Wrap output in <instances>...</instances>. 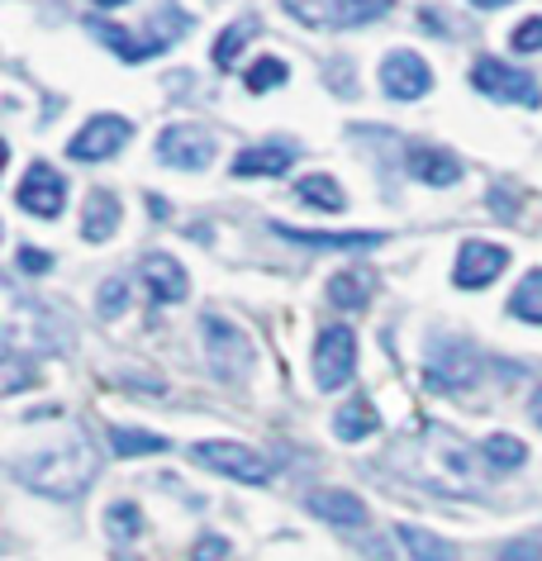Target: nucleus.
I'll return each mask as SVG.
<instances>
[{
	"label": "nucleus",
	"instance_id": "8",
	"mask_svg": "<svg viewBox=\"0 0 542 561\" xmlns=\"http://www.w3.org/2000/svg\"><path fill=\"white\" fill-rule=\"evenodd\" d=\"M15 201H20V209H30V215H38V219H58L62 205H67V181L53 172L48 162H34V167H24Z\"/></svg>",
	"mask_w": 542,
	"mask_h": 561
},
{
	"label": "nucleus",
	"instance_id": "17",
	"mask_svg": "<svg viewBox=\"0 0 542 561\" xmlns=\"http://www.w3.org/2000/svg\"><path fill=\"white\" fill-rule=\"evenodd\" d=\"M115 229H119V201L109 191H91L87 209H81V233H87V243H105V238H115Z\"/></svg>",
	"mask_w": 542,
	"mask_h": 561
},
{
	"label": "nucleus",
	"instance_id": "6",
	"mask_svg": "<svg viewBox=\"0 0 542 561\" xmlns=\"http://www.w3.org/2000/svg\"><path fill=\"white\" fill-rule=\"evenodd\" d=\"M205 353H210V367L219 381H243L253 371V343L219 314H205Z\"/></svg>",
	"mask_w": 542,
	"mask_h": 561
},
{
	"label": "nucleus",
	"instance_id": "21",
	"mask_svg": "<svg viewBox=\"0 0 542 561\" xmlns=\"http://www.w3.org/2000/svg\"><path fill=\"white\" fill-rule=\"evenodd\" d=\"M328 300L338 305V310H367L371 300V276L367 272H338L328 280Z\"/></svg>",
	"mask_w": 542,
	"mask_h": 561
},
{
	"label": "nucleus",
	"instance_id": "12",
	"mask_svg": "<svg viewBox=\"0 0 542 561\" xmlns=\"http://www.w3.org/2000/svg\"><path fill=\"white\" fill-rule=\"evenodd\" d=\"M476 376H481V357L466 343H438L434 357H428V381L438 390H462Z\"/></svg>",
	"mask_w": 542,
	"mask_h": 561
},
{
	"label": "nucleus",
	"instance_id": "26",
	"mask_svg": "<svg viewBox=\"0 0 542 561\" xmlns=\"http://www.w3.org/2000/svg\"><path fill=\"white\" fill-rule=\"evenodd\" d=\"M509 314L523 324H542V272H528L509 296Z\"/></svg>",
	"mask_w": 542,
	"mask_h": 561
},
{
	"label": "nucleus",
	"instance_id": "31",
	"mask_svg": "<svg viewBox=\"0 0 542 561\" xmlns=\"http://www.w3.org/2000/svg\"><path fill=\"white\" fill-rule=\"evenodd\" d=\"M30 381H34V376H30V362H24L20 353H5V386H0V390H5V396H20V390L30 386Z\"/></svg>",
	"mask_w": 542,
	"mask_h": 561
},
{
	"label": "nucleus",
	"instance_id": "22",
	"mask_svg": "<svg viewBox=\"0 0 542 561\" xmlns=\"http://www.w3.org/2000/svg\"><path fill=\"white\" fill-rule=\"evenodd\" d=\"M109 453H115V457L166 453V438H162V433H143V428H124V424H115V428H109Z\"/></svg>",
	"mask_w": 542,
	"mask_h": 561
},
{
	"label": "nucleus",
	"instance_id": "24",
	"mask_svg": "<svg viewBox=\"0 0 542 561\" xmlns=\"http://www.w3.org/2000/svg\"><path fill=\"white\" fill-rule=\"evenodd\" d=\"M481 457L491 461L495 471H519L523 461H528V447L514 438V433H491V438L481 443Z\"/></svg>",
	"mask_w": 542,
	"mask_h": 561
},
{
	"label": "nucleus",
	"instance_id": "36",
	"mask_svg": "<svg viewBox=\"0 0 542 561\" xmlns=\"http://www.w3.org/2000/svg\"><path fill=\"white\" fill-rule=\"evenodd\" d=\"M533 414H538V424H542V390H538V396H533Z\"/></svg>",
	"mask_w": 542,
	"mask_h": 561
},
{
	"label": "nucleus",
	"instance_id": "27",
	"mask_svg": "<svg viewBox=\"0 0 542 561\" xmlns=\"http://www.w3.org/2000/svg\"><path fill=\"white\" fill-rule=\"evenodd\" d=\"M296 195L304 205H314V209H328V215H338V209L347 205V195H343V186L333 176H304L296 186Z\"/></svg>",
	"mask_w": 542,
	"mask_h": 561
},
{
	"label": "nucleus",
	"instance_id": "37",
	"mask_svg": "<svg viewBox=\"0 0 542 561\" xmlns=\"http://www.w3.org/2000/svg\"><path fill=\"white\" fill-rule=\"evenodd\" d=\"M95 5H105V10H109V5H129V0H95Z\"/></svg>",
	"mask_w": 542,
	"mask_h": 561
},
{
	"label": "nucleus",
	"instance_id": "28",
	"mask_svg": "<svg viewBox=\"0 0 542 561\" xmlns=\"http://www.w3.org/2000/svg\"><path fill=\"white\" fill-rule=\"evenodd\" d=\"M286 77H290V67H286L281 58H257V62L243 72V81H247V91H253V95L286 87Z\"/></svg>",
	"mask_w": 542,
	"mask_h": 561
},
{
	"label": "nucleus",
	"instance_id": "11",
	"mask_svg": "<svg viewBox=\"0 0 542 561\" xmlns=\"http://www.w3.org/2000/svg\"><path fill=\"white\" fill-rule=\"evenodd\" d=\"M505 262H509V252H505V248L471 238V243H462V252H457L452 280H457L462 290H481V286H491V280L505 272Z\"/></svg>",
	"mask_w": 542,
	"mask_h": 561
},
{
	"label": "nucleus",
	"instance_id": "25",
	"mask_svg": "<svg viewBox=\"0 0 542 561\" xmlns=\"http://www.w3.org/2000/svg\"><path fill=\"white\" fill-rule=\"evenodd\" d=\"M253 34H257V20H239V24H229V30L215 38V48H210L215 67H233V62H239V58H243V48L253 44Z\"/></svg>",
	"mask_w": 542,
	"mask_h": 561
},
{
	"label": "nucleus",
	"instance_id": "29",
	"mask_svg": "<svg viewBox=\"0 0 542 561\" xmlns=\"http://www.w3.org/2000/svg\"><path fill=\"white\" fill-rule=\"evenodd\" d=\"M124 305H129V280L124 276H109V280H101V319H119L124 314Z\"/></svg>",
	"mask_w": 542,
	"mask_h": 561
},
{
	"label": "nucleus",
	"instance_id": "32",
	"mask_svg": "<svg viewBox=\"0 0 542 561\" xmlns=\"http://www.w3.org/2000/svg\"><path fill=\"white\" fill-rule=\"evenodd\" d=\"M499 561H542V547H538L533 538L505 542V547H499Z\"/></svg>",
	"mask_w": 542,
	"mask_h": 561
},
{
	"label": "nucleus",
	"instance_id": "2",
	"mask_svg": "<svg viewBox=\"0 0 542 561\" xmlns=\"http://www.w3.org/2000/svg\"><path fill=\"white\" fill-rule=\"evenodd\" d=\"M471 87L491 101H505V105H523V110H538L542 105V87L533 72L514 62H499V58H476L471 62Z\"/></svg>",
	"mask_w": 542,
	"mask_h": 561
},
{
	"label": "nucleus",
	"instance_id": "5",
	"mask_svg": "<svg viewBox=\"0 0 542 561\" xmlns=\"http://www.w3.org/2000/svg\"><path fill=\"white\" fill-rule=\"evenodd\" d=\"M357 371V333L347 324H328L314 339V386L319 390H343Z\"/></svg>",
	"mask_w": 542,
	"mask_h": 561
},
{
	"label": "nucleus",
	"instance_id": "35",
	"mask_svg": "<svg viewBox=\"0 0 542 561\" xmlns=\"http://www.w3.org/2000/svg\"><path fill=\"white\" fill-rule=\"evenodd\" d=\"M476 10H499V5H509V0H471Z\"/></svg>",
	"mask_w": 542,
	"mask_h": 561
},
{
	"label": "nucleus",
	"instance_id": "15",
	"mask_svg": "<svg viewBox=\"0 0 542 561\" xmlns=\"http://www.w3.org/2000/svg\"><path fill=\"white\" fill-rule=\"evenodd\" d=\"M410 172L419 176V186L448 191V186H457V181H462V162H457L448 148H434V144H414V148H410Z\"/></svg>",
	"mask_w": 542,
	"mask_h": 561
},
{
	"label": "nucleus",
	"instance_id": "3",
	"mask_svg": "<svg viewBox=\"0 0 542 561\" xmlns=\"http://www.w3.org/2000/svg\"><path fill=\"white\" fill-rule=\"evenodd\" d=\"M191 461L205 471H215V476H229V481H243V485H267L272 481V461L253 453L247 443H196L191 447Z\"/></svg>",
	"mask_w": 542,
	"mask_h": 561
},
{
	"label": "nucleus",
	"instance_id": "10",
	"mask_svg": "<svg viewBox=\"0 0 542 561\" xmlns=\"http://www.w3.org/2000/svg\"><path fill=\"white\" fill-rule=\"evenodd\" d=\"M381 87H385V95H395V101H419V95L434 91V72H428V62L419 53L395 48L391 58L381 62Z\"/></svg>",
	"mask_w": 542,
	"mask_h": 561
},
{
	"label": "nucleus",
	"instance_id": "19",
	"mask_svg": "<svg viewBox=\"0 0 542 561\" xmlns=\"http://www.w3.org/2000/svg\"><path fill=\"white\" fill-rule=\"evenodd\" d=\"M400 547L410 552V561H457V547L448 538L428 528H414V524H400Z\"/></svg>",
	"mask_w": 542,
	"mask_h": 561
},
{
	"label": "nucleus",
	"instance_id": "33",
	"mask_svg": "<svg viewBox=\"0 0 542 561\" xmlns=\"http://www.w3.org/2000/svg\"><path fill=\"white\" fill-rule=\"evenodd\" d=\"M191 561H229V538H200Z\"/></svg>",
	"mask_w": 542,
	"mask_h": 561
},
{
	"label": "nucleus",
	"instance_id": "4",
	"mask_svg": "<svg viewBox=\"0 0 542 561\" xmlns=\"http://www.w3.org/2000/svg\"><path fill=\"white\" fill-rule=\"evenodd\" d=\"M286 15H296L314 30H353V24L381 20L395 0H281Z\"/></svg>",
	"mask_w": 542,
	"mask_h": 561
},
{
	"label": "nucleus",
	"instance_id": "14",
	"mask_svg": "<svg viewBox=\"0 0 542 561\" xmlns=\"http://www.w3.org/2000/svg\"><path fill=\"white\" fill-rule=\"evenodd\" d=\"M310 514L324 518L328 528H347V533L367 528V504H361L353 490H314V495H310Z\"/></svg>",
	"mask_w": 542,
	"mask_h": 561
},
{
	"label": "nucleus",
	"instance_id": "13",
	"mask_svg": "<svg viewBox=\"0 0 542 561\" xmlns=\"http://www.w3.org/2000/svg\"><path fill=\"white\" fill-rule=\"evenodd\" d=\"M143 280H148L152 300H162V305H181L191 296L186 266H181L176 257H166V252H148V257H143Z\"/></svg>",
	"mask_w": 542,
	"mask_h": 561
},
{
	"label": "nucleus",
	"instance_id": "34",
	"mask_svg": "<svg viewBox=\"0 0 542 561\" xmlns=\"http://www.w3.org/2000/svg\"><path fill=\"white\" fill-rule=\"evenodd\" d=\"M48 266H53L48 252H38V248H20V272H38V276H44Z\"/></svg>",
	"mask_w": 542,
	"mask_h": 561
},
{
	"label": "nucleus",
	"instance_id": "1",
	"mask_svg": "<svg viewBox=\"0 0 542 561\" xmlns=\"http://www.w3.org/2000/svg\"><path fill=\"white\" fill-rule=\"evenodd\" d=\"M95 471H101V457L91 453V443L81 438V433L53 443V447H38V453H30V457H15V476L48 500L81 495V490L95 481Z\"/></svg>",
	"mask_w": 542,
	"mask_h": 561
},
{
	"label": "nucleus",
	"instance_id": "7",
	"mask_svg": "<svg viewBox=\"0 0 542 561\" xmlns=\"http://www.w3.org/2000/svg\"><path fill=\"white\" fill-rule=\"evenodd\" d=\"M158 158L176 172H205L215 162V134L205 124H166L158 138Z\"/></svg>",
	"mask_w": 542,
	"mask_h": 561
},
{
	"label": "nucleus",
	"instance_id": "20",
	"mask_svg": "<svg viewBox=\"0 0 542 561\" xmlns=\"http://www.w3.org/2000/svg\"><path fill=\"white\" fill-rule=\"evenodd\" d=\"M272 229L281 238H290V243H304V248H377L381 243V233H300L281 219H272Z\"/></svg>",
	"mask_w": 542,
	"mask_h": 561
},
{
	"label": "nucleus",
	"instance_id": "9",
	"mask_svg": "<svg viewBox=\"0 0 542 561\" xmlns=\"http://www.w3.org/2000/svg\"><path fill=\"white\" fill-rule=\"evenodd\" d=\"M134 138V124L119 119V115H95L87 129L72 134V144H67V152H72L77 162H105L115 158V152Z\"/></svg>",
	"mask_w": 542,
	"mask_h": 561
},
{
	"label": "nucleus",
	"instance_id": "16",
	"mask_svg": "<svg viewBox=\"0 0 542 561\" xmlns=\"http://www.w3.org/2000/svg\"><path fill=\"white\" fill-rule=\"evenodd\" d=\"M290 162H296V148H290L286 138H276V144L243 148L239 158H233V176H281V172H290Z\"/></svg>",
	"mask_w": 542,
	"mask_h": 561
},
{
	"label": "nucleus",
	"instance_id": "23",
	"mask_svg": "<svg viewBox=\"0 0 542 561\" xmlns=\"http://www.w3.org/2000/svg\"><path fill=\"white\" fill-rule=\"evenodd\" d=\"M105 524H109V542H119V547H134L138 538H143V510H138L134 500L109 504Z\"/></svg>",
	"mask_w": 542,
	"mask_h": 561
},
{
	"label": "nucleus",
	"instance_id": "30",
	"mask_svg": "<svg viewBox=\"0 0 542 561\" xmlns=\"http://www.w3.org/2000/svg\"><path fill=\"white\" fill-rule=\"evenodd\" d=\"M509 44H514V53H542V15L523 20L519 30L509 34Z\"/></svg>",
	"mask_w": 542,
	"mask_h": 561
},
{
	"label": "nucleus",
	"instance_id": "18",
	"mask_svg": "<svg viewBox=\"0 0 542 561\" xmlns=\"http://www.w3.org/2000/svg\"><path fill=\"white\" fill-rule=\"evenodd\" d=\"M381 428V414L371 410V400H347L338 414H333V438H343V443H361V438H371V433Z\"/></svg>",
	"mask_w": 542,
	"mask_h": 561
}]
</instances>
